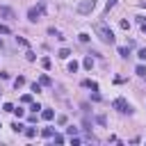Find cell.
<instances>
[{
	"mask_svg": "<svg viewBox=\"0 0 146 146\" xmlns=\"http://www.w3.org/2000/svg\"><path fill=\"white\" fill-rule=\"evenodd\" d=\"M94 32H96V36H98L103 43H114V32L107 27V23H105V21L94 23Z\"/></svg>",
	"mask_w": 146,
	"mask_h": 146,
	"instance_id": "1",
	"label": "cell"
},
{
	"mask_svg": "<svg viewBox=\"0 0 146 146\" xmlns=\"http://www.w3.org/2000/svg\"><path fill=\"white\" fill-rule=\"evenodd\" d=\"M43 11H46V2H39L36 7H30V9H27V18H30L32 23H36V21L41 18Z\"/></svg>",
	"mask_w": 146,
	"mask_h": 146,
	"instance_id": "2",
	"label": "cell"
},
{
	"mask_svg": "<svg viewBox=\"0 0 146 146\" xmlns=\"http://www.w3.org/2000/svg\"><path fill=\"white\" fill-rule=\"evenodd\" d=\"M94 7H96V0H82V2L78 5V14L87 16V14H91V11H94Z\"/></svg>",
	"mask_w": 146,
	"mask_h": 146,
	"instance_id": "3",
	"label": "cell"
},
{
	"mask_svg": "<svg viewBox=\"0 0 146 146\" xmlns=\"http://www.w3.org/2000/svg\"><path fill=\"white\" fill-rule=\"evenodd\" d=\"M112 105H114V110H119V112H123V114H132V107L128 105V100H125V98H116Z\"/></svg>",
	"mask_w": 146,
	"mask_h": 146,
	"instance_id": "4",
	"label": "cell"
},
{
	"mask_svg": "<svg viewBox=\"0 0 146 146\" xmlns=\"http://www.w3.org/2000/svg\"><path fill=\"white\" fill-rule=\"evenodd\" d=\"M0 18L11 21V18H16V14H14V9H11V7H0Z\"/></svg>",
	"mask_w": 146,
	"mask_h": 146,
	"instance_id": "5",
	"label": "cell"
},
{
	"mask_svg": "<svg viewBox=\"0 0 146 146\" xmlns=\"http://www.w3.org/2000/svg\"><path fill=\"white\" fill-rule=\"evenodd\" d=\"M57 57H59V59H68V57H71V50H68V48H62V50L57 52Z\"/></svg>",
	"mask_w": 146,
	"mask_h": 146,
	"instance_id": "6",
	"label": "cell"
},
{
	"mask_svg": "<svg viewBox=\"0 0 146 146\" xmlns=\"http://www.w3.org/2000/svg\"><path fill=\"white\" fill-rule=\"evenodd\" d=\"M41 116H43L46 121H52V119H55V112H52V110H43V112H41Z\"/></svg>",
	"mask_w": 146,
	"mask_h": 146,
	"instance_id": "7",
	"label": "cell"
},
{
	"mask_svg": "<svg viewBox=\"0 0 146 146\" xmlns=\"http://www.w3.org/2000/svg\"><path fill=\"white\" fill-rule=\"evenodd\" d=\"M78 68H80V64H78L75 59H73V62H68V73H75Z\"/></svg>",
	"mask_w": 146,
	"mask_h": 146,
	"instance_id": "8",
	"label": "cell"
},
{
	"mask_svg": "<svg viewBox=\"0 0 146 146\" xmlns=\"http://www.w3.org/2000/svg\"><path fill=\"white\" fill-rule=\"evenodd\" d=\"M23 84H25V78H23V75H18V78L14 80V87L18 89V87H23Z\"/></svg>",
	"mask_w": 146,
	"mask_h": 146,
	"instance_id": "9",
	"label": "cell"
},
{
	"mask_svg": "<svg viewBox=\"0 0 146 146\" xmlns=\"http://www.w3.org/2000/svg\"><path fill=\"white\" fill-rule=\"evenodd\" d=\"M135 73H137V75H141V78H146V66H144V64H139Z\"/></svg>",
	"mask_w": 146,
	"mask_h": 146,
	"instance_id": "10",
	"label": "cell"
},
{
	"mask_svg": "<svg viewBox=\"0 0 146 146\" xmlns=\"http://www.w3.org/2000/svg\"><path fill=\"white\" fill-rule=\"evenodd\" d=\"M82 66H84V68H91V66H94V59H91V57H84Z\"/></svg>",
	"mask_w": 146,
	"mask_h": 146,
	"instance_id": "11",
	"label": "cell"
},
{
	"mask_svg": "<svg viewBox=\"0 0 146 146\" xmlns=\"http://www.w3.org/2000/svg\"><path fill=\"white\" fill-rule=\"evenodd\" d=\"M11 130H14V132H23V125H21L18 121H14V123H11Z\"/></svg>",
	"mask_w": 146,
	"mask_h": 146,
	"instance_id": "12",
	"label": "cell"
},
{
	"mask_svg": "<svg viewBox=\"0 0 146 146\" xmlns=\"http://www.w3.org/2000/svg\"><path fill=\"white\" fill-rule=\"evenodd\" d=\"M41 135H43V137H52V135H55V130H52V128H43V130H41Z\"/></svg>",
	"mask_w": 146,
	"mask_h": 146,
	"instance_id": "13",
	"label": "cell"
},
{
	"mask_svg": "<svg viewBox=\"0 0 146 146\" xmlns=\"http://www.w3.org/2000/svg\"><path fill=\"white\" fill-rule=\"evenodd\" d=\"M66 132H68V137H75V135H78V128H75V125H68Z\"/></svg>",
	"mask_w": 146,
	"mask_h": 146,
	"instance_id": "14",
	"label": "cell"
},
{
	"mask_svg": "<svg viewBox=\"0 0 146 146\" xmlns=\"http://www.w3.org/2000/svg\"><path fill=\"white\" fill-rule=\"evenodd\" d=\"M119 55H121V57H128V55H130V50H128L125 46H121V48H119Z\"/></svg>",
	"mask_w": 146,
	"mask_h": 146,
	"instance_id": "15",
	"label": "cell"
},
{
	"mask_svg": "<svg viewBox=\"0 0 146 146\" xmlns=\"http://www.w3.org/2000/svg\"><path fill=\"white\" fill-rule=\"evenodd\" d=\"M34 135H36V130H34V128H25V137H30V139H32Z\"/></svg>",
	"mask_w": 146,
	"mask_h": 146,
	"instance_id": "16",
	"label": "cell"
},
{
	"mask_svg": "<svg viewBox=\"0 0 146 146\" xmlns=\"http://www.w3.org/2000/svg\"><path fill=\"white\" fill-rule=\"evenodd\" d=\"M41 66H43V68H50V57H43V59H41Z\"/></svg>",
	"mask_w": 146,
	"mask_h": 146,
	"instance_id": "17",
	"label": "cell"
},
{
	"mask_svg": "<svg viewBox=\"0 0 146 146\" xmlns=\"http://www.w3.org/2000/svg\"><path fill=\"white\" fill-rule=\"evenodd\" d=\"M39 84H46V87H48V84H50V78H48V75H41V80H39Z\"/></svg>",
	"mask_w": 146,
	"mask_h": 146,
	"instance_id": "18",
	"label": "cell"
},
{
	"mask_svg": "<svg viewBox=\"0 0 146 146\" xmlns=\"http://www.w3.org/2000/svg\"><path fill=\"white\" fill-rule=\"evenodd\" d=\"M2 110H5V112H14V105H11V103H5Z\"/></svg>",
	"mask_w": 146,
	"mask_h": 146,
	"instance_id": "19",
	"label": "cell"
},
{
	"mask_svg": "<svg viewBox=\"0 0 146 146\" xmlns=\"http://www.w3.org/2000/svg\"><path fill=\"white\" fill-rule=\"evenodd\" d=\"M14 114H16V116H18V119H21V116H23V114H25V110H21V107H14Z\"/></svg>",
	"mask_w": 146,
	"mask_h": 146,
	"instance_id": "20",
	"label": "cell"
},
{
	"mask_svg": "<svg viewBox=\"0 0 146 146\" xmlns=\"http://www.w3.org/2000/svg\"><path fill=\"white\" fill-rule=\"evenodd\" d=\"M137 57H139V59H146V48H139V52H137Z\"/></svg>",
	"mask_w": 146,
	"mask_h": 146,
	"instance_id": "21",
	"label": "cell"
},
{
	"mask_svg": "<svg viewBox=\"0 0 146 146\" xmlns=\"http://www.w3.org/2000/svg\"><path fill=\"white\" fill-rule=\"evenodd\" d=\"M114 5H116V0H107V5H105V11H110Z\"/></svg>",
	"mask_w": 146,
	"mask_h": 146,
	"instance_id": "22",
	"label": "cell"
},
{
	"mask_svg": "<svg viewBox=\"0 0 146 146\" xmlns=\"http://www.w3.org/2000/svg\"><path fill=\"white\" fill-rule=\"evenodd\" d=\"M21 100H23V103H32V96H30V94H23V98H21Z\"/></svg>",
	"mask_w": 146,
	"mask_h": 146,
	"instance_id": "23",
	"label": "cell"
},
{
	"mask_svg": "<svg viewBox=\"0 0 146 146\" xmlns=\"http://www.w3.org/2000/svg\"><path fill=\"white\" fill-rule=\"evenodd\" d=\"M57 123H59V125H66V116H64V114H62V116H57Z\"/></svg>",
	"mask_w": 146,
	"mask_h": 146,
	"instance_id": "24",
	"label": "cell"
},
{
	"mask_svg": "<svg viewBox=\"0 0 146 146\" xmlns=\"http://www.w3.org/2000/svg\"><path fill=\"white\" fill-rule=\"evenodd\" d=\"M16 43H21V46H27V41H25L23 36H16Z\"/></svg>",
	"mask_w": 146,
	"mask_h": 146,
	"instance_id": "25",
	"label": "cell"
},
{
	"mask_svg": "<svg viewBox=\"0 0 146 146\" xmlns=\"http://www.w3.org/2000/svg\"><path fill=\"white\" fill-rule=\"evenodd\" d=\"M55 144H64V137L62 135H55Z\"/></svg>",
	"mask_w": 146,
	"mask_h": 146,
	"instance_id": "26",
	"label": "cell"
},
{
	"mask_svg": "<svg viewBox=\"0 0 146 146\" xmlns=\"http://www.w3.org/2000/svg\"><path fill=\"white\" fill-rule=\"evenodd\" d=\"M0 34H9V27L7 25H0Z\"/></svg>",
	"mask_w": 146,
	"mask_h": 146,
	"instance_id": "27",
	"label": "cell"
},
{
	"mask_svg": "<svg viewBox=\"0 0 146 146\" xmlns=\"http://www.w3.org/2000/svg\"><path fill=\"white\" fill-rule=\"evenodd\" d=\"M9 78V73H5V71H0V80H7Z\"/></svg>",
	"mask_w": 146,
	"mask_h": 146,
	"instance_id": "28",
	"label": "cell"
},
{
	"mask_svg": "<svg viewBox=\"0 0 146 146\" xmlns=\"http://www.w3.org/2000/svg\"><path fill=\"white\" fill-rule=\"evenodd\" d=\"M141 32H144V34H146V23H141Z\"/></svg>",
	"mask_w": 146,
	"mask_h": 146,
	"instance_id": "29",
	"label": "cell"
},
{
	"mask_svg": "<svg viewBox=\"0 0 146 146\" xmlns=\"http://www.w3.org/2000/svg\"><path fill=\"white\" fill-rule=\"evenodd\" d=\"M0 48H2V39H0Z\"/></svg>",
	"mask_w": 146,
	"mask_h": 146,
	"instance_id": "30",
	"label": "cell"
},
{
	"mask_svg": "<svg viewBox=\"0 0 146 146\" xmlns=\"http://www.w3.org/2000/svg\"><path fill=\"white\" fill-rule=\"evenodd\" d=\"M0 94H2V91H0Z\"/></svg>",
	"mask_w": 146,
	"mask_h": 146,
	"instance_id": "31",
	"label": "cell"
}]
</instances>
